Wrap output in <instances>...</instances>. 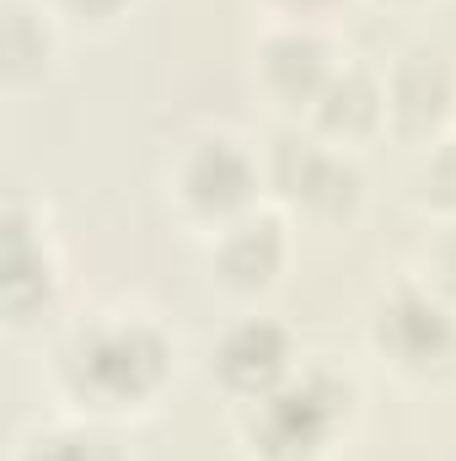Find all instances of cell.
I'll return each mask as SVG.
<instances>
[{
    "label": "cell",
    "instance_id": "1",
    "mask_svg": "<svg viewBox=\"0 0 456 461\" xmlns=\"http://www.w3.org/2000/svg\"><path fill=\"white\" fill-rule=\"evenodd\" d=\"M343 408H349V386L333 381L328 370L285 375L279 386L252 397L247 440L258 446V456H269V461H312L328 446V435L343 419Z\"/></svg>",
    "mask_w": 456,
    "mask_h": 461
},
{
    "label": "cell",
    "instance_id": "2",
    "mask_svg": "<svg viewBox=\"0 0 456 461\" xmlns=\"http://www.w3.org/2000/svg\"><path fill=\"white\" fill-rule=\"evenodd\" d=\"M167 370V344L145 322L97 328L76 348V381L103 397H145Z\"/></svg>",
    "mask_w": 456,
    "mask_h": 461
},
{
    "label": "cell",
    "instance_id": "3",
    "mask_svg": "<svg viewBox=\"0 0 456 461\" xmlns=\"http://www.w3.org/2000/svg\"><path fill=\"white\" fill-rule=\"evenodd\" d=\"M376 344L387 348L403 370H435L441 359H451L456 322L446 317L441 301H430L419 290H397L376 312Z\"/></svg>",
    "mask_w": 456,
    "mask_h": 461
},
{
    "label": "cell",
    "instance_id": "4",
    "mask_svg": "<svg viewBox=\"0 0 456 461\" xmlns=\"http://www.w3.org/2000/svg\"><path fill=\"white\" fill-rule=\"evenodd\" d=\"M274 177H279L285 194H296L312 210H343L360 194V177L343 156H328V150H317V140H296V134L279 140Z\"/></svg>",
    "mask_w": 456,
    "mask_h": 461
},
{
    "label": "cell",
    "instance_id": "5",
    "mask_svg": "<svg viewBox=\"0 0 456 461\" xmlns=\"http://www.w3.org/2000/svg\"><path fill=\"white\" fill-rule=\"evenodd\" d=\"M252 183H258V172H252V161L231 140H199V150L183 161V194L205 215L242 210L247 194H252Z\"/></svg>",
    "mask_w": 456,
    "mask_h": 461
},
{
    "label": "cell",
    "instance_id": "6",
    "mask_svg": "<svg viewBox=\"0 0 456 461\" xmlns=\"http://www.w3.org/2000/svg\"><path fill=\"white\" fill-rule=\"evenodd\" d=\"M285 365H290V339L274 322H242V328H231L226 344H221V359H215L221 381H226L231 392H242V397H263L269 386H279Z\"/></svg>",
    "mask_w": 456,
    "mask_h": 461
},
{
    "label": "cell",
    "instance_id": "7",
    "mask_svg": "<svg viewBox=\"0 0 456 461\" xmlns=\"http://www.w3.org/2000/svg\"><path fill=\"white\" fill-rule=\"evenodd\" d=\"M263 76H269V86L285 92L290 103H317L323 86L333 81L328 49H323L312 32H279V38L263 49Z\"/></svg>",
    "mask_w": 456,
    "mask_h": 461
},
{
    "label": "cell",
    "instance_id": "8",
    "mask_svg": "<svg viewBox=\"0 0 456 461\" xmlns=\"http://www.w3.org/2000/svg\"><path fill=\"white\" fill-rule=\"evenodd\" d=\"M451 108V70L435 54H408L392 76V113L408 129H424Z\"/></svg>",
    "mask_w": 456,
    "mask_h": 461
},
{
    "label": "cell",
    "instance_id": "9",
    "mask_svg": "<svg viewBox=\"0 0 456 461\" xmlns=\"http://www.w3.org/2000/svg\"><path fill=\"white\" fill-rule=\"evenodd\" d=\"M279 263H285V236L274 221H242L221 241V268L231 285H263V279H274Z\"/></svg>",
    "mask_w": 456,
    "mask_h": 461
},
{
    "label": "cell",
    "instance_id": "10",
    "mask_svg": "<svg viewBox=\"0 0 456 461\" xmlns=\"http://www.w3.org/2000/svg\"><path fill=\"white\" fill-rule=\"evenodd\" d=\"M317 118H323L328 129H339V134L370 129V123L381 118V92H376V81H370L365 70L333 76V81L323 86V97H317Z\"/></svg>",
    "mask_w": 456,
    "mask_h": 461
},
{
    "label": "cell",
    "instance_id": "11",
    "mask_svg": "<svg viewBox=\"0 0 456 461\" xmlns=\"http://www.w3.org/2000/svg\"><path fill=\"white\" fill-rule=\"evenodd\" d=\"M27 461H118L114 446L103 440V435H43V440H32V451Z\"/></svg>",
    "mask_w": 456,
    "mask_h": 461
},
{
    "label": "cell",
    "instance_id": "12",
    "mask_svg": "<svg viewBox=\"0 0 456 461\" xmlns=\"http://www.w3.org/2000/svg\"><path fill=\"white\" fill-rule=\"evenodd\" d=\"M430 263H435V279H441L446 290H456V236H446V241L435 247V258H430Z\"/></svg>",
    "mask_w": 456,
    "mask_h": 461
},
{
    "label": "cell",
    "instance_id": "13",
    "mask_svg": "<svg viewBox=\"0 0 456 461\" xmlns=\"http://www.w3.org/2000/svg\"><path fill=\"white\" fill-rule=\"evenodd\" d=\"M76 11H87V16H108V11H118L123 0H70Z\"/></svg>",
    "mask_w": 456,
    "mask_h": 461
},
{
    "label": "cell",
    "instance_id": "14",
    "mask_svg": "<svg viewBox=\"0 0 456 461\" xmlns=\"http://www.w3.org/2000/svg\"><path fill=\"white\" fill-rule=\"evenodd\" d=\"M285 5H301V11H312V5H328V0H285Z\"/></svg>",
    "mask_w": 456,
    "mask_h": 461
}]
</instances>
